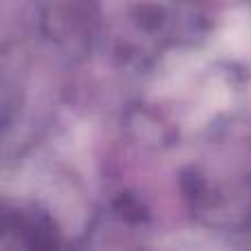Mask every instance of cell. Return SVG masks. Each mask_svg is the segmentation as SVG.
I'll return each instance as SVG.
<instances>
[{
  "label": "cell",
  "instance_id": "obj_1",
  "mask_svg": "<svg viewBox=\"0 0 251 251\" xmlns=\"http://www.w3.org/2000/svg\"><path fill=\"white\" fill-rule=\"evenodd\" d=\"M60 243V229L49 214L35 207L4 203L0 249H51Z\"/></svg>",
  "mask_w": 251,
  "mask_h": 251
}]
</instances>
